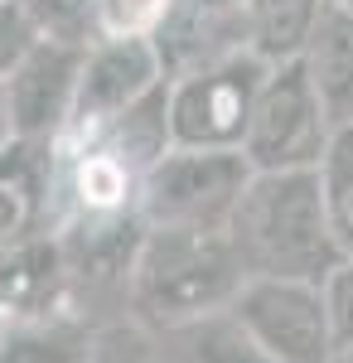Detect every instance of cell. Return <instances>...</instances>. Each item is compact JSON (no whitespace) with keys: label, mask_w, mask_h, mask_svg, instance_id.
Masks as SVG:
<instances>
[{"label":"cell","mask_w":353,"mask_h":363,"mask_svg":"<svg viewBox=\"0 0 353 363\" xmlns=\"http://www.w3.org/2000/svg\"><path fill=\"white\" fill-rule=\"evenodd\" d=\"M228 233L247 277L325 281L344 262L325 223L315 169H252Z\"/></svg>","instance_id":"obj_1"},{"label":"cell","mask_w":353,"mask_h":363,"mask_svg":"<svg viewBox=\"0 0 353 363\" xmlns=\"http://www.w3.org/2000/svg\"><path fill=\"white\" fill-rule=\"evenodd\" d=\"M242 281L247 267L228 228H145L131 257L126 301L145 325L179 330L228 310Z\"/></svg>","instance_id":"obj_2"},{"label":"cell","mask_w":353,"mask_h":363,"mask_svg":"<svg viewBox=\"0 0 353 363\" xmlns=\"http://www.w3.org/2000/svg\"><path fill=\"white\" fill-rule=\"evenodd\" d=\"M247 179L252 165L242 150L169 145L140 174L136 218L140 228H228Z\"/></svg>","instance_id":"obj_3"},{"label":"cell","mask_w":353,"mask_h":363,"mask_svg":"<svg viewBox=\"0 0 353 363\" xmlns=\"http://www.w3.org/2000/svg\"><path fill=\"white\" fill-rule=\"evenodd\" d=\"M329 140L325 107L305 78V63H276L257 87V102L247 116L242 150L252 169H315L320 150Z\"/></svg>","instance_id":"obj_4"},{"label":"cell","mask_w":353,"mask_h":363,"mask_svg":"<svg viewBox=\"0 0 353 363\" xmlns=\"http://www.w3.org/2000/svg\"><path fill=\"white\" fill-rule=\"evenodd\" d=\"M262 78L267 63L247 49L203 63L184 78H169V145L237 150Z\"/></svg>","instance_id":"obj_5"},{"label":"cell","mask_w":353,"mask_h":363,"mask_svg":"<svg viewBox=\"0 0 353 363\" xmlns=\"http://www.w3.org/2000/svg\"><path fill=\"white\" fill-rule=\"evenodd\" d=\"M228 310L276 363H329L334 354V325L320 281L247 277Z\"/></svg>","instance_id":"obj_6"},{"label":"cell","mask_w":353,"mask_h":363,"mask_svg":"<svg viewBox=\"0 0 353 363\" xmlns=\"http://www.w3.org/2000/svg\"><path fill=\"white\" fill-rule=\"evenodd\" d=\"M164 83L155 39L136 34V39H92L82 49L78 68V92H73V112L58 140H82L111 126L126 107H136L150 87Z\"/></svg>","instance_id":"obj_7"},{"label":"cell","mask_w":353,"mask_h":363,"mask_svg":"<svg viewBox=\"0 0 353 363\" xmlns=\"http://www.w3.org/2000/svg\"><path fill=\"white\" fill-rule=\"evenodd\" d=\"M87 44H63V39H34L25 58L5 73V112L15 140H58L73 112L78 92V68Z\"/></svg>","instance_id":"obj_8"},{"label":"cell","mask_w":353,"mask_h":363,"mask_svg":"<svg viewBox=\"0 0 353 363\" xmlns=\"http://www.w3.org/2000/svg\"><path fill=\"white\" fill-rule=\"evenodd\" d=\"M68 291H73V272H68L58 228H44L34 238L0 247V325L54 320Z\"/></svg>","instance_id":"obj_9"},{"label":"cell","mask_w":353,"mask_h":363,"mask_svg":"<svg viewBox=\"0 0 353 363\" xmlns=\"http://www.w3.org/2000/svg\"><path fill=\"white\" fill-rule=\"evenodd\" d=\"M58 218L54 140H10L0 150V247L34 238Z\"/></svg>","instance_id":"obj_10"},{"label":"cell","mask_w":353,"mask_h":363,"mask_svg":"<svg viewBox=\"0 0 353 363\" xmlns=\"http://www.w3.org/2000/svg\"><path fill=\"white\" fill-rule=\"evenodd\" d=\"M305 78L315 87L329 126H353V10L325 5L320 25L305 44Z\"/></svg>","instance_id":"obj_11"},{"label":"cell","mask_w":353,"mask_h":363,"mask_svg":"<svg viewBox=\"0 0 353 363\" xmlns=\"http://www.w3.org/2000/svg\"><path fill=\"white\" fill-rule=\"evenodd\" d=\"M320 15H325V0H247V54H257L267 68L291 63L305 54Z\"/></svg>","instance_id":"obj_12"},{"label":"cell","mask_w":353,"mask_h":363,"mask_svg":"<svg viewBox=\"0 0 353 363\" xmlns=\"http://www.w3.org/2000/svg\"><path fill=\"white\" fill-rule=\"evenodd\" d=\"M315 184L334 242L344 257H353V126H329V140L315 160Z\"/></svg>","instance_id":"obj_13"},{"label":"cell","mask_w":353,"mask_h":363,"mask_svg":"<svg viewBox=\"0 0 353 363\" xmlns=\"http://www.w3.org/2000/svg\"><path fill=\"white\" fill-rule=\"evenodd\" d=\"M169 335H179V359L184 363H276L271 354L237 325L232 310H213V315H203V320H189V325L169 330Z\"/></svg>","instance_id":"obj_14"},{"label":"cell","mask_w":353,"mask_h":363,"mask_svg":"<svg viewBox=\"0 0 353 363\" xmlns=\"http://www.w3.org/2000/svg\"><path fill=\"white\" fill-rule=\"evenodd\" d=\"M0 363H82V335L58 315L0 325Z\"/></svg>","instance_id":"obj_15"},{"label":"cell","mask_w":353,"mask_h":363,"mask_svg":"<svg viewBox=\"0 0 353 363\" xmlns=\"http://www.w3.org/2000/svg\"><path fill=\"white\" fill-rule=\"evenodd\" d=\"M169 0H92V39H136L155 34Z\"/></svg>","instance_id":"obj_16"},{"label":"cell","mask_w":353,"mask_h":363,"mask_svg":"<svg viewBox=\"0 0 353 363\" xmlns=\"http://www.w3.org/2000/svg\"><path fill=\"white\" fill-rule=\"evenodd\" d=\"M325 306H329V325H334V349L339 344H353V257H344L325 281Z\"/></svg>","instance_id":"obj_17"},{"label":"cell","mask_w":353,"mask_h":363,"mask_svg":"<svg viewBox=\"0 0 353 363\" xmlns=\"http://www.w3.org/2000/svg\"><path fill=\"white\" fill-rule=\"evenodd\" d=\"M39 39V29L29 25L25 5L20 0H0V83H5V73L25 58V49Z\"/></svg>","instance_id":"obj_18"},{"label":"cell","mask_w":353,"mask_h":363,"mask_svg":"<svg viewBox=\"0 0 353 363\" xmlns=\"http://www.w3.org/2000/svg\"><path fill=\"white\" fill-rule=\"evenodd\" d=\"M189 5H203V10H223V15H237V10H247V0H189Z\"/></svg>","instance_id":"obj_19"},{"label":"cell","mask_w":353,"mask_h":363,"mask_svg":"<svg viewBox=\"0 0 353 363\" xmlns=\"http://www.w3.org/2000/svg\"><path fill=\"white\" fill-rule=\"evenodd\" d=\"M15 140V131H10V112H5V92H0V150Z\"/></svg>","instance_id":"obj_20"},{"label":"cell","mask_w":353,"mask_h":363,"mask_svg":"<svg viewBox=\"0 0 353 363\" xmlns=\"http://www.w3.org/2000/svg\"><path fill=\"white\" fill-rule=\"evenodd\" d=\"M329 363H353V344H339V349L329 354Z\"/></svg>","instance_id":"obj_21"},{"label":"cell","mask_w":353,"mask_h":363,"mask_svg":"<svg viewBox=\"0 0 353 363\" xmlns=\"http://www.w3.org/2000/svg\"><path fill=\"white\" fill-rule=\"evenodd\" d=\"M339 5H344V10H353V0H339Z\"/></svg>","instance_id":"obj_22"},{"label":"cell","mask_w":353,"mask_h":363,"mask_svg":"<svg viewBox=\"0 0 353 363\" xmlns=\"http://www.w3.org/2000/svg\"><path fill=\"white\" fill-rule=\"evenodd\" d=\"M325 5H339V0H325Z\"/></svg>","instance_id":"obj_23"}]
</instances>
